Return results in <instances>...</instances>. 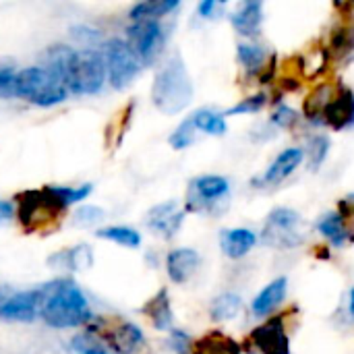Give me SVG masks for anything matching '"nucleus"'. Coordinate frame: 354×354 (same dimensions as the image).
I'll return each instance as SVG.
<instances>
[{"label": "nucleus", "mask_w": 354, "mask_h": 354, "mask_svg": "<svg viewBox=\"0 0 354 354\" xmlns=\"http://www.w3.org/2000/svg\"><path fill=\"white\" fill-rule=\"evenodd\" d=\"M48 68L62 81L66 91L91 95L104 87L108 79L106 60L97 50H73L68 46H52L46 52Z\"/></svg>", "instance_id": "nucleus-1"}, {"label": "nucleus", "mask_w": 354, "mask_h": 354, "mask_svg": "<svg viewBox=\"0 0 354 354\" xmlns=\"http://www.w3.org/2000/svg\"><path fill=\"white\" fill-rule=\"evenodd\" d=\"M41 295H44L41 317L48 326L56 330H66V328H79L91 319L89 305L75 282L71 280L50 282L41 286Z\"/></svg>", "instance_id": "nucleus-2"}, {"label": "nucleus", "mask_w": 354, "mask_h": 354, "mask_svg": "<svg viewBox=\"0 0 354 354\" xmlns=\"http://www.w3.org/2000/svg\"><path fill=\"white\" fill-rule=\"evenodd\" d=\"M193 100V81L178 54H174L156 75L151 85V102L164 114L183 112Z\"/></svg>", "instance_id": "nucleus-3"}, {"label": "nucleus", "mask_w": 354, "mask_h": 354, "mask_svg": "<svg viewBox=\"0 0 354 354\" xmlns=\"http://www.w3.org/2000/svg\"><path fill=\"white\" fill-rule=\"evenodd\" d=\"M15 95L29 104L50 108L66 100V87L50 68L29 66L15 75Z\"/></svg>", "instance_id": "nucleus-4"}, {"label": "nucleus", "mask_w": 354, "mask_h": 354, "mask_svg": "<svg viewBox=\"0 0 354 354\" xmlns=\"http://www.w3.org/2000/svg\"><path fill=\"white\" fill-rule=\"evenodd\" d=\"M66 209V205L52 193L50 187L41 191H27L19 197V209L17 216L25 230H41L52 226L54 220L60 218V214Z\"/></svg>", "instance_id": "nucleus-5"}, {"label": "nucleus", "mask_w": 354, "mask_h": 354, "mask_svg": "<svg viewBox=\"0 0 354 354\" xmlns=\"http://www.w3.org/2000/svg\"><path fill=\"white\" fill-rule=\"evenodd\" d=\"M102 56L106 60L108 79L114 89H127L137 79L141 71V62L124 39H118V37L108 39L104 44Z\"/></svg>", "instance_id": "nucleus-6"}, {"label": "nucleus", "mask_w": 354, "mask_h": 354, "mask_svg": "<svg viewBox=\"0 0 354 354\" xmlns=\"http://www.w3.org/2000/svg\"><path fill=\"white\" fill-rule=\"evenodd\" d=\"M164 29L158 21H133L127 27V44L141 66H151L164 50Z\"/></svg>", "instance_id": "nucleus-7"}, {"label": "nucleus", "mask_w": 354, "mask_h": 354, "mask_svg": "<svg viewBox=\"0 0 354 354\" xmlns=\"http://www.w3.org/2000/svg\"><path fill=\"white\" fill-rule=\"evenodd\" d=\"M301 216L290 207H276L266 222L263 228V243L268 247L276 249H295L303 243V236L299 232Z\"/></svg>", "instance_id": "nucleus-8"}, {"label": "nucleus", "mask_w": 354, "mask_h": 354, "mask_svg": "<svg viewBox=\"0 0 354 354\" xmlns=\"http://www.w3.org/2000/svg\"><path fill=\"white\" fill-rule=\"evenodd\" d=\"M112 354H131L143 344V332L122 319H100L97 328L91 330Z\"/></svg>", "instance_id": "nucleus-9"}, {"label": "nucleus", "mask_w": 354, "mask_h": 354, "mask_svg": "<svg viewBox=\"0 0 354 354\" xmlns=\"http://www.w3.org/2000/svg\"><path fill=\"white\" fill-rule=\"evenodd\" d=\"M230 193V183L224 176L205 174L197 176L189 185L187 195V209L191 212H212L216 203L226 199Z\"/></svg>", "instance_id": "nucleus-10"}, {"label": "nucleus", "mask_w": 354, "mask_h": 354, "mask_svg": "<svg viewBox=\"0 0 354 354\" xmlns=\"http://www.w3.org/2000/svg\"><path fill=\"white\" fill-rule=\"evenodd\" d=\"M41 305H44L41 288L17 292L10 297H0V319L29 324L37 315H41Z\"/></svg>", "instance_id": "nucleus-11"}, {"label": "nucleus", "mask_w": 354, "mask_h": 354, "mask_svg": "<svg viewBox=\"0 0 354 354\" xmlns=\"http://www.w3.org/2000/svg\"><path fill=\"white\" fill-rule=\"evenodd\" d=\"M251 340L261 354H290V340H288L282 315L255 328L251 334Z\"/></svg>", "instance_id": "nucleus-12"}, {"label": "nucleus", "mask_w": 354, "mask_h": 354, "mask_svg": "<svg viewBox=\"0 0 354 354\" xmlns=\"http://www.w3.org/2000/svg\"><path fill=\"white\" fill-rule=\"evenodd\" d=\"M183 220H185V212L178 207L176 201L160 203L147 214V226L158 234H162L164 239H172L183 226Z\"/></svg>", "instance_id": "nucleus-13"}, {"label": "nucleus", "mask_w": 354, "mask_h": 354, "mask_svg": "<svg viewBox=\"0 0 354 354\" xmlns=\"http://www.w3.org/2000/svg\"><path fill=\"white\" fill-rule=\"evenodd\" d=\"M324 122L336 131L354 124V93L351 89L342 87L338 95L330 100V104L324 110Z\"/></svg>", "instance_id": "nucleus-14"}, {"label": "nucleus", "mask_w": 354, "mask_h": 354, "mask_svg": "<svg viewBox=\"0 0 354 354\" xmlns=\"http://www.w3.org/2000/svg\"><path fill=\"white\" fill-rule=\"evenodd\" d=\"M305 160V151L301 147H286L263 172V185H280L286 180Z\"/></svg>", "instance_id": "nucleus-15"}, {"label": "nucleus", "mask_w": 354, "mask_h": 354, "mask_svg": "<svg viewBox=\"0 0 354 354\" xmlns=\"http://www.w3.org/2000/svg\"><path fill=\"white\" fill-rule=\"evenodd\" d=\"M201 263V257L195 249H174L168 253V259H166V270H168V276L172 282L176 284H185L199 268Z\"/></svg>", "instance_id": "nucleus-16"}, {"label": "nucleus", "mask_w": 354, "mask_h": 354, "mask_svg": "<svg viewBox=\"0 0 354 354\" xmlns=\"http://www.w3.org/2000/svg\"><path fill=\"white\" fill-rule=\"evenodd\" d=\"M232 27L245 35V37H253L259 33L261 29V21H263V4L261 2H243L230 17Z\"/></svg>", "instance_id": "nucleus-17"}, {"label": "nucleus", "mask_w": 354, "mask_h": 354, "mask_svg": "<svg viewBox=\"0 0 354 354\" xmlns=\"http://www.w3.org/2000/svg\"><path fill=\"white\" fill-rule=\"evenodd\" d=\"M286 290H288V280L286 278H276L274 282H270L255 299H253V315L255 317H266L270 315L274 309H278V305L286 299Z\"/></svg>", "instance_id": "nucleus-18"}, {"label": "nucleus", "mask_w": 354, "mask_h": 354, "mask_svg": "<svg viewBox=\"0 0 354 354\" xmlns=\"http://www.w3.org/2000/svg\"><path fill=\"white\" fill-rule=\"evenodd\" d=\"M257 243V234L249 228H232V230H224L222 232V251L232 257V259H241L245 257Z\"/></svg>", "instance_id": "nucleus-19"}, {"label": "nucleus", "mask_w": 354, "mask_h": 354, "mask_svg": "<svg viewBox=\"0 0 354 354\" xmlns=\"http://www.w3.org/2000/svg\"><path fill=\"white\" fill-rule=\"evenodd\" d=\"M317 232L322 236H326L334 247H344L348 241L354 239V232L346 226V220L338 214V212H332V214H326L319 218L317 222Z\"/></svg>", "instance_id": "nucleus-20"}, {"label": "nucleus", "mask_w": 354, "mask_h": 354, "mask_svg": "<svg viewBox=\"0 0 354 354\" xmlns=\"http://www.w3.org/2000/svg\"><path fill=\"white\" fill-rule=\"evenodd\" d=\"M191 354H241V346L222 332H209L191 346Z\"/></svg>", "instance_id": "nucleus-21"}, {"label": "nucleus", "mask_w": 354, "mask_h": 354, "mask_svg": "<svg viewBox=\"0 0 354 354\" xmlns=\"http://www.w3.org/2000/svg\"><path fill=\"white\" fill-rule=\"evenodd\" d=\"M143 313L151 319L156 330H170L172 328V309H170V299H168V290L162 288L145 307Z\"/></svg>", "instance_id": "nucleus-22"}, {"label": "nucleus", "mask_w": 354, "mask_h": 354, "mask_svg": "<svg viewBox=\"0 0 354 354\" xmlns=\"http://www.w3.org/2000/svg\"><path fill=\"white\" fill-rule=\"evenodd\" d=\"M178 8V0H145L131 8L133 21H158L170 10Z\"/></svg>", "instance_id": "nucleus-23"}, {"label": "nucleus", "mask_w": 354, "mask_h": 354, "mask_svg": "<svg viewBox=\"0 0 354 354\" xmlns=\"http://www.w3.org/2000/svg\"><path fill=\"white\" fill-rule=\"evenodd\" d=\"M243 307V301L239 295L234 292H226V295H220L214 299L212 307H209V313L216 322H228V319H234L239 315Z\"/></svg>", "instance_id": "nucleus-24"}, {"label": "nucleus", "mask_w": 354, "mask_h": 354, "mask_svg": "<svg viewBox=\"0 0 354 354\" xmlns=\"http://www.w3.org/2000/svg\"><path fill=\"white\" fill-rule=\"evenodd\" d=\"M191 118H193L195 129L197 131H203L207 135H224L228 131V124H226L224 114H218L214 110H207V108L197 110Z\"/></svg>", "instance_id": "nucleus-25"}, {"label": "nucleus", "mask_w": 354, "mask_h": 354, "mask_svg": "<svg viewBox=\"0 0 354 354\" xmlns=\"http://www.w3.org/2000/svg\"><path fill=\"white\" fill-rule=\"evenodd\" d=\"M332 97H334V95H332V89H330L328 85H319V87L309 95V100L305 102V116H307L311 122L322 124V122H324V110H326V106L330 104Z\"/></svg>", "instance_id": "nucleus-26"}, {"label": "nucleus", "mask_w": 354, "mask_h": 354, "mask_svg": "<svg viewBox=\"0 0 354 354\" xmlns=\"http://www.w3.org/2000/svg\"><path fill=\"white\" fill-rule=\"evenodd\" d=\"M97 239H104V241H112L116 245H122V247H129V249H137L141 245V234L133 228H127V226H110V228H100L97 232Z\"/></svg>", "instance_id": "nucleus-27"}, {"label": "nucleus", "mask_w": 354, "mask_h": 354, "mask_svg": "<svg viewBox=\"0 0 354 354\" xmlns=\"http://www.w3.org/2000/svg\"><path fill=\"white\" fill-rule=\"evenodd\" d=\"M239 52V60L241 64L249 71V73H257L263 68L266 64V52L261 46H255V44H239L236 48Z\"/></svg>", "instance_id": "nucleus-28"}, {"label": "nucleus", "mask_w": 354, "mask_h": 354, "mask_svg": "<svg viewBox=\"0 0 354 354\" xmlns=\"http://www.w3.org/2000/svg\"><path fill=\"white\" fill-rule=\"evenodd\" d=\"M73 348L79 354H112L110 348L89 330L73 338Z\"/></svg>", "instance_id": "nucleus-29"}, {"label": "nucleus", "mask_w": 354, "mask_h": 354, "mask_svg": "<svg viewBox=\"0 0 354 354\" xmlns=\"http://www.w3.org/2000/svg\"><path fill=\"white\" fill-rule=\"evenodd\" d=\"M195 133H197V129H195V124H193V118L189 116V118L183 120V122L178 124V129L172 133L170 145H172L174 149H187V147L195 141Z\"/></svg>", "instance_id": "nucleus-30"}, {"label": "nucleus", "mask_w": 354, "mask_h": 354, "mask_svg": "<svg viewBox=\"0 0 354 354\" xmlns=\"http://www.w3.org/2000/svg\"><path fill=\"white\" fill-rule=\"evenodd\" d=\"M266 102H268L266 93H257V95L245 97V100H241L239 104H234L232 108H228V110L224 112V118H226V116H236V114H255V112H259V110L266 106Z\"/></svg>", "instance_id": "nucleus-31"}, {"label": "nucleus", "mask_w": 354, "mask_h": 354, "mask_svg": "<svg viewBox=\"0 0 354 354\" xmlns=\"http://www.w3.org/2000/svg\"><path fill=\"white\" fill-rule=\"evenodd\" d=\"M328 149H330V139L326 135H317L309 141V147H307V156H309V164L313 170H317L326 156H328Z\"/></svg>", "instance_id": "nucleus-32"}, {"label": "nucleus", "mask_w": 354, "mask_h": 354, "mask_svg": "<svg viewBox=\"0 0 354 354\" xmlns=\"http://www.w3.org/2000/svg\"><path fill=\"white\" fill-rule=\"evenodd\" d=\"M50 189L66 207L71 203H77V201L85 199L91 193V185H85V187H79V189H71V187H50Z\"/></svg>", "instance_id": "nucleus-33"}, {"label": "nucleus", "mask_w": 354, "mask_h": 354, "mask_svg": "<svg viewBox=\"0 0 354 354\" xmlns=\"http://www.w3.org/2000/svg\"><path fill=\"white\" fill-rule=\"evenodd\" d=\"M102 218H104V212L102 209H97L93 205H85V207H81L75 214V224H79V226H91V224H97Z\"/></svg>", "instance_id": "nucleus-34"}, {"label": "nucleus", "mask_w": 354, "mask_h": 354, "mask_svg": "<svg viewBox=\"0 0 354 354\" xmlns=\"http://www.w3.org/2000/svg\"><path fill=\"white\" fill-rule=\"evenodd\" d=\"M295 122H297V112L288 106H280L272 114V124H276V127H292Z\"/></svg>", "instance_id": "nucleus-35"}, {"label": "nucleus", "mask_w": 354, "mask_h": 354, "mask_svg": "<svg viewBox=\"0 0 354 354\" xmlns=\"http://www.w3.org/2000/svg\"><path fill=\"white\" fill-rule=\"evenodd\" d=\"M338 214H340L344 220L354 218V195H351V197H346V199H342V201H340V205H338Z\"/></svg>", "instance_id": "nucleus-36"}, {"label": "nucleus", "mask_w": 354, "mask_h": 354, "mask_svg": "<svg viewBox=\"0 0 354 354\" xmlns=\"http://www.w3.org/2000/svg\"><path fill=\"white\" fill-rule=\"evenodd\" d=\"M220 8V4L216 2V0H203L201 4H199V15L201 17H205V19H212L214 15H216V10Z\"/></svg>", "instance_id": "nucleus-37"}, {"label": "nucleus", "mask_w": 354, "mask_h": 354, "mask_svg": "<svg viewBox=\"0 0 354 354\" xmlns=\"http://www.w3.org/2000/svg\"><path fill=\"white\" fill-rule=\"evenodd\" d=\"M15 216V207L8 201H0V222H8Z\"/></svg>", "instance_id": "nucleus-38"}, {"label": "nucleus", "mask_w": 354, "mask_h": 354, "mask_svg": "<svg viewBox=\"0 0 354 354\" xmlns=\"http://www.w3.org/2000/svg\"><path fill=\"white\" fill-rule=\"evenodd\" d=\"M348 313H351V317L354 319V286L351 288V301H348Z\"/></svg>", "instance_id": "nucleus-39"}]
</instances>
